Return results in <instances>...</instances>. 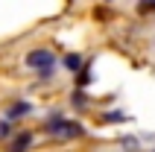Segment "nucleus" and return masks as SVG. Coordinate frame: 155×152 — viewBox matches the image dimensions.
Instances as JSON below:
<instances>
[{"label": "nucleus", "instance_id": "f03ea898", "mask_svg": "<svg viewBox=\"0 0 155 152\" xmlns=\"http://www.w3.org/2000/svg\"><path fill=\"white\" fill-rule=\"evenodd\" d=\"M26 68L32 70H50L53 64H56V56H53V50H44V47H38V50H29L26 53Z\"/></svg>", "mask_w": 155, "mask_h": 152}, {"label": "nucleus", "instance_id": "423d86ee", "mask_svg": "<svg viewBox=\"0 0 155 152\" xmlns=\"http://www.w3.org/2000/svg\"><path fill=\"white\" fill-rule=\"evenodd\" d=\"M9 135H12V120L3 117V120H0V140H6Z\"/></svg>", "mask_w": 155, "mask_h": 152}, {"label": "nucleus", "instance_id": "0eeeda50", "mask_svg": "<svg viewBox=\"0 0 155 152\" xmlns=\"http://www.w3.org/2000/svg\"><path fill=\"white\" fill-rule=\"evenodd\" d=\"M103 120H108V123H117V120H126V114H123V111H108V114H103Z\"/></svg>", "mask_w": 155, "mask_h": 152}, {"label": "nucleus", "instance_id": "20e7f679", "mask_svg": "<svg viewBox=\"0 0 155 152\" xmlns=\"http://www.w3.org/2000/svg\"><path fill=\"white\" fill-rule=\"evenodd\" d=\"M29 111H32V105H29V102H15V105H12V108L6 111V120H18V117H26Z\"/></svg>", "mask_w": 155, "mask_h": 152}, {"label": "nucleus", "instance_id": "6e6552de", "mask_svg": "<svg viewBox=\"0 0 155 152\" xmlns=\"http://www.w3.org/2000/svg\"><path fill=\"white\" fill-rule=\"evenodd\" d=\"M147 9H155V0H143L140 3V12H147Z\"/></svg>", "mask_w": 155, "mask_h": 152}, {"label": "nucleus", "instance_id": "39448f33", "mask_svg": "<svg viewBox=\"0 0 155 152\" xmlns=\"http://www.w3.org/2000/svg\"><path fill=\"white\" fill-rule=\"evenodd\" d=\"M64 68H68L70 73L82 70V56H76V53H68V56H64Z\"/></svg>", "mask_w": 155, "mask_h": 152}, {"label": "nucleus", "instance_id": "7ed1b4c3", "mask_svg": "<svg viewBox=\"0 0 155 152\" xmlns=\"http://www.w3.org/2000/svg\"><path fill=\"white\" fill-rule=\"evenodd\" d=\"M29 144H32V135H29V132H21V135L9 144V152H24V149H29Z\"/></svg>", "mask_w": 155, "mask_h": 152}, {"label": "nucleus", "instance_id": "f257e3e1", "mask_svg": "<svg viewBox=\"0 0 155 152\" xmlns=\"http://www.w3.org/2000/svg\"><path fill=\"white\" fill-rule=\"evenodd\" d=\"M47 132L56 135V137H79V135H82V123L68 120V117H61L59 111H56V114L47 117Z\"/></svg>", "mask_w": 155, "mask_h": 152}]
</instances>
